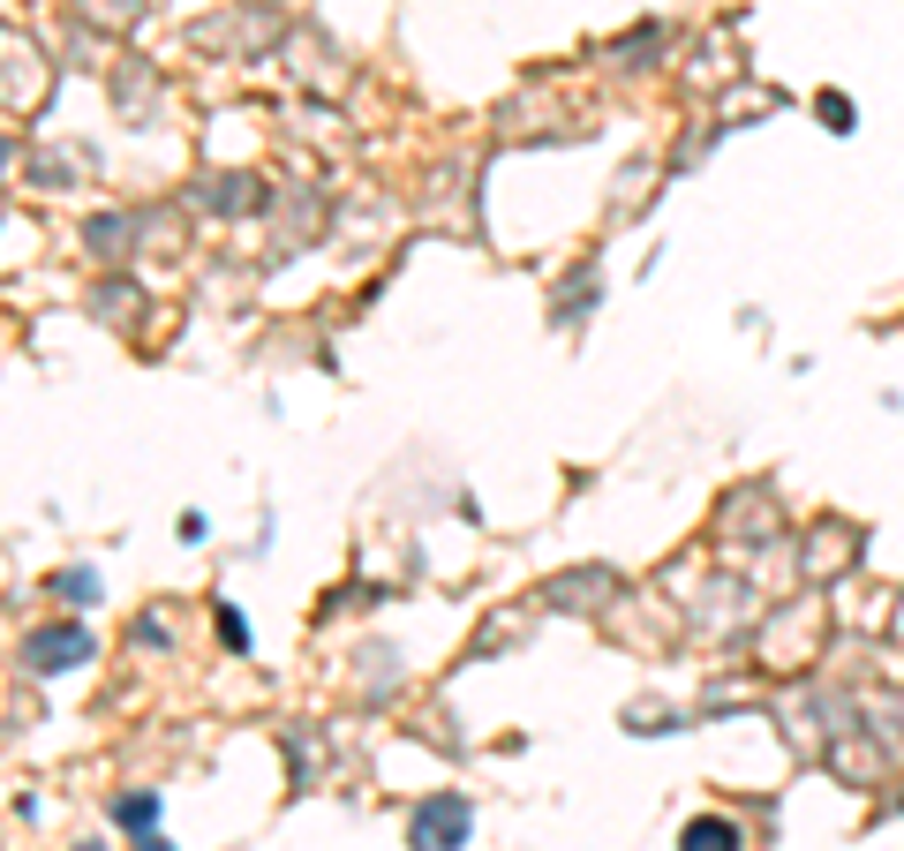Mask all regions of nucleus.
Wrapping results in <instances>:
<instances>
[{"instance_id":"obj_5","label":"nucleus","mask_w":904,"mask_h":851,"mask_svg":"<svg viewBox=\"0 0 904 851\" xmlns=\"http://www.w3.org/2000/svg\"><path fill=\"white\" fill-rule=\"evenodd\" d=\"M136 851H167V844H159V837H143V844H136Z\"/></svg>"},{"instance_id":"obj_4","label":"nucleus","mask_w":904,"mask_h":851,"mask_svg":"<svg viewBox=\"0 0 904 851\" xmlns=\"http://www.w3.org/2000/svg\"><path fill=\"white\" fill-rule=\"evenodd\" d=\"M121 821H129V829H151V821H159V799H121Z\"/></svg>"},{"instance_id":"obj_2","label":"nucleus","mask_w":904,"mask_h":851,"mask_svg":"<svg viewBox=\"0 0 904 851\" xmlns=\"http://www.w3.org/2000/svg\"><path fill=\"white\" fill-rule=\"evenodd\" d=\"M679 851H738V829L732 821H716V813H701V821H687Z\"/></svg>"},{"instance_id":"obj_1","label":"nucleus","mask_w":904,"mask_h":851,"mask_svg":"<svg viewBox=\"0 0 904 851\" xmlns=\"http://www.w3.org/2000/svg\"><path fill=\"white\" fill-rule=\"evenodd\" d=\"M468 837V799H430V807L415 813V837L407 844L415 851H453Z\"/></svg>"},{"instance_id":"obj_3","label":"nucleus","mask_w":904,"mask_h":851,"mask_svg":"<svg viewBox=\"0 0 904 851\" xmlns=\"http://www.w3.org/2000/svg\"><path fill=\"white\" fill-rule=\"evenodd\" d=\"M84 648H91L84 634H45V640H39V663H76Z\"/></svg>"}]
</instances>
